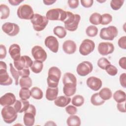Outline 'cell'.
<instances>
[{
  "label": "cell",
  "instance_id": "ba28073f",
  "mask_svg": "<svg viewBox=\"0 0 126 126\" xmlns=\"http://www.w3.org/2000/svg\"><path fill=\"white\" fill-rule=\"evenodd\" d=\"M23 121L24 125L26 126H32L35 122L36 115V108L32 104H30L28 109L24 112Z\"/></svg>",
  "mask_w": 126,
  "mask_h": 126
},
{
  "label": "cell",
  "instance_id": "f35d334b",
  "mask_svg": "<svg viewBox=\"0 0 126 126\" xmlns=\"http://www.w3.org/2000/svg\"><path fill=\"white\" fill-rule=\"evenodd\" d=\"M124 2V0H112L110 2V6L113 10H118L121 8Z\"/></svg>",
  "mask_w": 126,
  "mask_h": 126
},
{
  "label": "cell",
  "instance_id": "ffe728a7",
  "mask_svg": "<svg viewBox=\"0 0 126 126\" xmlns=\"http://www.w3.org/2000/svg\"><path fill=\"white\" fill-rule=\"evenodd\" d=\"M8 53L11 58L14 60L16 61L21 57V48L17 44H13L9 47Z\"/></svg>",
  "mask_w": 126,
  "mask_h": 126
},
{
  "label": "cell",
  "instance_id": "5b68a950",
  "mask_svg": "<svg viewBox=\"0 0 126 126\" xmlns=\"http://www.w3.org/2000/svg\"><path fill=\"white\" fill-rule=\"evenodd\" d=\"M1 116L4 122L7 124H11L17 118V112L14 108L11 106H4L1 111Z\"/></svg>",
  "mask_w": 126,
  "mask_h": 126
},
{
  "label": "cell",
  "instance_id": "bcb514c9",
  "mask_svg": "<svg viewBox=\"0 0 126 126\" xmlns=\"http://www.w3.org/2000/svg\"><path fill=\"white\" fill-rule=\"evenodd\" d=\"M81 5L85 7L89 8L93 5L94 0H81L80 1Z\"/></svg>",
  "mask_w": 126,
  "mask_h": 126
},
{
  "label": "cell",
  "instance_id": "d4e9b609",
  "mask_svg": "<svg viewBox=\"0 0 126 126\" xmlns=\"http://www.w3.org/2000/svg\"><path fill=\"white\" fill-rule=\"evenodd\" d=\"M66 123L68 126H79L81 125V120L78 116L71 115L68 117Z\"/></svg>",
  "mask_w": 126,
  "mask_h": 126
},
{
  "label": "cell",
  "instance_id": "44dd1931",
  "mask_svg": "<svg viewBox=\"0 0 126 126\" xmlns=\"http://www.w3.org/2000/svg\"><path fill=\"white\" fill-rule=\"evenodd\" d=\"M77 83L67 82L63 84V92L67 96H71L74 94L76 91Z\"/></svg>",
  "mask_w": 126,
  "mask_h": 126
},
{
  "label": "cell",
  "instance_id": "f546056e",
  "mask_svg": "<svg viewBox=\"0 0 126 126\" xmlns=\"http://www.w3.org/2000/svg\"><path fill=\"white\" fill-rule=\"evenodd\" d=\"M19 84L21 88H30L32 86V79L29 76L21 77L19 80Z\"/></svg>",
  "mask_w": 126,
  "mask_h": 126
},
{
  "label": "cell",
  "instance_id": "277c9868",
  "mask_svg": "<svg viewBox=\"0 0 126 126\" xmlns=\"http://www.w3.org/2000/svg\"><path fill=\"white\" fill-rule=\"evenodd\" d=\"M66 16V11L61 8L51 9L46 14V17L48 20L61 21L63 22L65 20Z\"/></svg>",
  "mask_w": 126,
  "mask_h": 126
},
{
  "label": "cell",
  "instance_id": "30bf717a",
  "mask_svg": "<svg viewBox=\"0 0 126 126\" xmlns=\"http://www.w3.org/2000/svg\"><path fill=\"white\" fill-rule=\"evenodd\" d=\"M33 63V61L28 56H22L16 61H14V67L17 70L31 67Z\"/></svg>",
  "mask_w": 126,
  "mask_h": 126
},
{
  "label": "cell",
  "instance_id": "3957f363",
  "mask_svg": "<svg viewBox=\"0 0 126 126\" xmlns=\"http://www.w3.org/2000/svg\"><path fill=\"white\" fill-rule=\"evenodd\" d=\"M31 22L32 24L33 29L37 32H40L46 28L49 20L45 16L36 13L34 14Z\"/></svg>",
  "mask_w": 126,
  "mask_h": 126
},
{
  "label": "cell",
  "instance_id": "7bdbcfd3",
  "mask_svg": "<svg viewBox=\"0 0 126 126\" xmlns=\"http://www.w3.org/2000/svg\"><path fill=\"white\" fill-rule=\"evenodd\" d=\"M65 111L69 115H74L77 112V109L75 106L73 105H68L65 107Z\"/></svg>",
  "mask_w": 126,
  "mask_h": 126
},
{
  "label": "cell",
  "instance_id": "f5cc1de1",
  "mask_svg": "<svg viewBox=\"0 0 126 126\" xmlns=\"http://www.w3.org/2000/svg\"><path fill=\"white\" fill-rule=\"evenodd\" d=\"M23 1V0H8V2H9V3L13 6H17Z\"/></svg>",
  "mask_w": 126,
  "mask_h": 126
},
{
  "label": "cell",
  "instance_id": "52a82bcc",
  "mask_svg": "<svg viewBox=\"0 0 126 126\" xmlns=\"http://www.w3.org/2000/svg\"><path fill=\"white\" fill-rule=\"evenodd\" d=\"M118 33V29L113 26H110L106 28H103L101 29L99 36L103 40H113Z\"/></svg>",
  "mask_w": 126,
  "mask_h": 126
},
{
  "label": "cell",
  "instance_id": "816d5d0a",
  "mask_svg": "<svg viewBox=\"0 0 126 126\" xmlns=\"http://www.w3.org/2000/svg\"><path fill=\"white\" fill-rule=\"evenodd\" d=\"M126 58L125 57L121 58L119 61V65L124 69H126Z\"/></svg>",
  "mask_w": 126,
  "mask_h": 126
},
{
  "label": "cell",
  "instance_id": "6da1fadb",
  "mask_svg": "<svg viewBox=\"0 0 126 126\" xmlns=\"http://www.w3.org/2000/svg\"><path fill=\"white\" fill-rule=\"evenodd\" d=\"M66 12L67 16L65 20L63 21L64 28L69 31H75L78 28L81 17L79 14H74L70 11H66Z\"/></svg>",
  "mask_w": 126,
  "mask_h": 126
},
{
  "label": "cell",
  "instance_id": "c3c4849f",
  "mask_svg": "<svg viewBox=\"0 0 126 126\" xmlns=\"http://www.w3.org/2000/svg\"><path fill=\"white\" fill-rule=\"evenodd\" d=\"M6 56V49L4 45L2 44L0 45V59H3L5 58Z\"/></svg>",
  "mask_w": 126,
  "mask_h": 126
},
{
  "label": "cell",
  "instance_id": "f907efd6",
  "mask_svg": "<svg viewBox=\"0 0 126 126\" xmlns=\"http://www.w3.org/2000/svg\"><path fill=\"white\" fill-rule=\"evenodd\" d=\"M117 108L120 112L125 113L126 112L125 108V101L123 102L118 103L117 104Z\"/></svg>",
  "mask_w": 126,
  "mask_h": 126
},
{
  "label": "cell",
  "instance_id": "8fae6325",
  "mask_svg": "<svg viewBox=\"0 0 126 126\" xmlns=\"http://www.w3.org/2000/svg\"><path fill=\"white\" fill-rule=\"evenodd\" d=\"M94 42L89 39H84L80 45L79 51L83 56H87L92 53L94 49Z\"/></svg>",
  "mask_w": 126,
  "mask_h": 126
},
{
  "label": "cell",
  "instance_id": "7dc6e473",
  "mask_svg": "<svg viewBox=\"0 0 126 126\" xmlns=\"http://www.w3.org/2000/svg\"><path fill=\"white\" fill-rule=\"evenodd\" d=\"M120 83L121 85L124 88H126V73H123L120 76Z\"/></svg>",
  "mask_w": 126,
  "mask_h": 126
},
{
  "label": "cell",
  "instance_id": "8d00e7d4",
  "mask_svg": "<svg viewBox=\"0 0 126 126\" xmlns=\"http://www.w3.org/2000/svg\"><path fill=\"white\" fill-rule=\"evenodd\" d=\"M98 33V29L97 27L94 25L88 26L86 30V34L90 37H94Z\"/></svg>",
  "mask_w": 126,
  "mask_h": 126
},
{
  "label": "cell",
  "instance_id": "d6a6232c",
  "mask_svg": "<svg viewBox=\"0 0 126 126\" xmlns=\"http://www.w3.org/2000/svg\"><path fill=\"white\" fill-rule=\"evenodd\" d=\"M0 19H6L10 14V9L9 7L4 4H1L0 5Z\"/></svg>",
  "mask_w": 126,
  "mask_h": 126
},
{
  "label": "cell",
  "instance_id": "ac0fdd59",
  "mask_svg": "<svg viewBox=\"0 0 126 126\" xmlns=\"http://www.w3.org/2000/svg\"><path fill=\"white\" fill-rule=\"evenodd\" d=\"M16 97L11 93H7L2 95L0 98V103L2 106H11L16 102Z\"/></svg>",
  "mask_w": 126,
  "mask_h": 126
},
{
  "label": "cell",
  "instance_id": "5bb4252c",
  "mask_svg": "<svg viewBox=\"0 0 126 126\" xmlns=\"http://www.w3.org/2000/svg\"><path fill=\"white\" fill-rule=\"evenodd\" d=\"M32 54L35 60H37L41 62L45 61L47 57V53L44 49L38 45H36L32 47Z\"/></svg>",
  "mask_w": 126,
  "mask_h": 126
},
{
  "label": "cell",
  "instance_id": "7c38bea8",
  "mask_svg": "<svg viewBox=\"0 0 126 126\" xmlns=\"http://www.w3.org/2000/svg\"><path fill=\"white\" fill-rule=\"evenodd\" d=\"M93 69L92 63L89 61H83L77 66V74L81 76H85L90 73Z\"/></svg>",
  "mask_w": 126,
  "mask_h": 126
},
{
  "label": "cell",
  "instance_id": "1f68e13d",
  "mask_svg": "<svg viewBox=\"0 0 126 126\" xmlns=\"http://www.w3.org/2000/svg\"><path fill=\"white\" fill-rule=\"evenodd\" d=\"M91 102L92 104L94 106L101 105L105 102V100H103L99 95L98 93L93 94L91 97Z\"/></svg>",
  "mask_w": 126,
  "mask_h": 126
},
{
  "label": "cell",
  "instance_id": "74e56055",
  "mask_svg": "<svg viewBox=\"0 0 126 126\" xmlns=\"http://www.w3.org/2000/svg\"><path fill=\"white\" fill-rule=\"evenodd\" d=\"M9 66H10V73H11L13 78L15 80V84L16 85H18L19 84V79L20 75L19 74V72H18V70L13 67V66L11 63H10L9 64Z\"/></svg>",
  "mask_w": 126,
  "mask_h": 126
},
{
  "label": "cell",
  "instance_id": "603a6c76",
  "mask_svg": "<svg viewBox=\"0 0 126 126\" xmlns=\"http://www.w3.org/2000/svg\"><path fill=\"white\" fill-rule=\"evenodd\" d=\"M59 89L58 87L56 88H51L48 87L46 91V98L49 101L55 100L57 97Z\"/></svg>",
  "mask_w": 126,
  "mask_h": 126
},
{
  "label": "cell",
  "instance_id": "e575fe53",
  "mask_svg": "<svg viewBox=\"0 0 126 126\" xmlns=\"http://www.w3.org/2000/svg\"><path fill=\"white\" fill-rule=\"evenodd\" d=\"M19 95L21 99L26 100L30 98L31 95V90L29 88H21L19 91Z\"/></svg>",
  "mask_w": 126,
  "mask_h": 126
},
{
  "label": "cell",
  "instance_id": "60d3db41",
  "mask_svg": "<svg viewBox=\"0 0 126 126\" xmlns=\"http://www.w3.org/2000/svg\"><path fill=\"white\" fill-rule=\"evenodd\" d=\"M112 21V16L108 13H104L101 15V24L106 25L111 23Z\"/></svg>",
  "mask_w": 126,
  "mask_h": 126
},
{
  "label": "cell",
  "instance_id": "7a4b0ae2",
  "mask_svg": "<svg viewBox=\"0 0 126 126\" xmlns=\"http://www.w3.org/2000/svg\"><path fill=\"white\" fill-rule=\"evenodd\" d=\"M61 74V70L57 66H52L49 69L47 79L49 87L56 88L58 87Z\"/></svg>",
  "mask_w": 126,
  "mask_h": 126
},
{
  "label": "cell",
  "instance_id": "4316f807",
  "mask_svg": "<svg viewBox=\"0 0 126 126\" xmlns=\"http://www.w3.org/2000/svg\"><path fill=\"white\" fill-rule=\"evenodd\" d=\"M100 97L104 100L110 99L112 95V93L111 90L108 88H102L98 93Z\"/></svg>",
  "mask_w": 126,
  "mask_h": 126
},
{
  "label": "cell",
  "instance_id": "d6986e66",
  "mask_svg": "<svg viewBox=\"0 0 126 126\" xmlns=\"http://www.w3.org/2000/svg\"><path fill=\"white\" fill-rule=\"evenodd\" d=\"M77 46L74 41L71 40L65 41L63 44V49L64 53L67 54H72L76 50Z\"/></svg>",
  "mask_w": 126,
  "mask_h": 126
},
{
  "label": "cell",
  "instance_id": "cb8c5ba5",
  "mask_svg": "<svg viewBox=\"0 0 126 126\" xmlns=\"http://www.w3.org/2000/svg\"><path fill=\"white\" fill-rule=\"evenodd\" d=\"M71 98L69 96L61 95L57 97L54 101L55 104L60 107H64L67 106L70 102Z\"/></svg>",
  "mask_w": 126,
  "mask_h": 126
},
{
  "label": "cell",
  "instance_id": "7402d4cb",
  "mask_svg": "<svg viewBox=\"0 0 126 126\" xmlns=\"http://www.w3.org/2000/svg\"><path fill=\"white\" fill-rule=\"evenodd\" d=\"M30 105L29 101L24 100H16L14 104V108L17 113H21L26 111Z\"/></svg>",
  "mask_w": 126,
  "mask_h": 126
},
{
  "label": "cell",
  "instance_id": "db71d44e",
  "mask_svg": "<svg viewBox=\"0 0 126 126\" xmlns=\"http://www.w3.org/2000/svg\"><path fill=\"white\" fill-rule=\"evenodd\" d=\"M56 1V0H43V2L44 4L47 5H50L53 4Z\"/></svg>",
  "mask_w": 126,
  "mask_h": 126
},
{
  "label": "cell",
  "instance_id": "83f0119b",
  "mask_svg": "<svg viewBox=\"0 0 126 126\" xmlns=\"http://www.w3.org/2000/svg\"><path fill=\"white\" fill-rule=\"evenodd\" d=\"M54 34L57 36L59 38H63L66 35V31L65 28L62 26H58L53 29Z\"/></svg>",
  "mask_w": 126,
  "mask_h": 126
},
{
  "label": "cell",
  "instance_id": "8992f818",
  "mask_svg": "<svg viewBox=\"0 0 126 126\" xmlns=\"http://www.w3.org/2000/svg\"><path fill=\"white\" fill-rule=\"evenodd\" d=\"M34 14L32 7L28 4L20 5L17 10V15L21 19L31 20L33 17Z\"/></svg>",
  "mask_w": 126,
  "mask_h": 126
},
{
  "label": "cell",
  "instance_id": "9c48e42d",
  "mask_svg": "<svg viewBox=\"0 0 126 126\" xmlns=\"http://www.w3.org/2000/svg\"><path fill=\"white\" fill-rule=\"evenodd\" d=\"M13 82L12 79L7 72V65L5 62H0V84L2 86H8Z\"/></svg>",
  "mask_w": 126,
  "mask_h": 126
},
{
  "label": "cell",
  "instance_id": "2e32d148",
  "mask_svg": "<svg viewBox=\"0 0 126 126\" xmlns=\"http://www.w3.org/2000/svg\"><path fill=\"white\" fill-rule=\"evenodd\" d=\"M45 46L52 52L56 53L59 50V42L56 37L54 36H47L44 41Z\"/></svg>",
  "mask_w": 126,
  "mask_h": 126
},
{
  "label": "cell",
  "instance_id": "f1b7e54d",
  "mask_svg": "<svg viewBox=\"0 0 126 126\" xmlns=\"http://www.w3.org/2000/svg\"><path fill=\"white\" fill-rule=\"evenodd\" d=\"M43 67V64L42 62L37 60H35L33 61V63L30 68L33 73H39L42 71Z\"/></svg>",
  "mask_w": 126,
  "mask_h": 126
},
{
  "label": "cell",
  "instance_id": "484cf974",
  "mask_svg": "<svg viewBox=\"0 0 126 126\" xmlns=\"http://www.w3.org/2000/svg\"><path fill=\"white\" fill-rule=\"evenodd\" d=\"M113 98L117 103L125 102L126 100V93L122 90H117L113 94Z\"/></svg>",
  "mask_w": 126,
  "mask_h": 126
},
{
  "label": "cell",
  "instance_id": "4dcf8cb0",
  "mask_svg": "<svg viewBox=\"0 0 126 126\" xmlns=\"http://www.w3.org/2000/svg\"><path fill=\"white\" fill-rule=\"evenodd\" d=\"M31 95L35 99H41L43 97V92L42 90L37 87H34L31 90Z\"/></svg>",
  "mask_w": 126,
  "mask_h": 126
},
{
  "label": "cell",
  "instance_id": "9a60e30c",
  "mask_svg": "<svg viewBox=\"0 0 126 126\" xmlns=\"http://www.w3.org/2000/svg\"><path fill=\"white\" fill-rule=\"evenodd\" d=\"M114 45L110 42H100L98 46L97 50L99 53L102 56H106L112 54L114 51Z\"/></svg>",
  "mask_w": 126,
  "mask_h": 126
},
{
  "label": "cell",
  "instance_id": "4fadbf2b",
  "mask_svg": "<svg viewBox=\"0 0 126 126\" xmlns=\"http://www.w3.org/2000/svg\"><path fill=\"white\" fill-rule=\"evenodd\" d=\"M2 30L10 36H14L17 35L19 32L20 28L18 25L14 23L6 22L2 25Z\"/></svg>",
  "mask_w": 126,
  "mask_h": 126
},
{
  "label": "cell",
  "instance_id": "681fc988",
  "mask_svg": "<svg viewBox=\"0 0 126 126\" xmlns=\"http://www.w3.org/2000/svg\"><path fill=\"white\" fill-rule=\"evenodd\" d=\"M20 76L26 77L29 76L30 74V71L29 68H24L20 70H18Z\"/></svg>",
  "mask_w": 126,
  "mask_h": 126
},
{
  "label": "cell",
  "instance_id": "e0dca14e",
  "mask_svg": "<svg viewBox=\"0 0 126 126\" xmlns=\"http://www.w3.org/2000/svg\"><path fill=\"white\" fill-rule=\"evenodd\" d=\"M86 83L89 88L94 91H98L102 85V82L100 79L94 76L89 77L87 80Z\"/></svg>",
  "mask_w": 126,
  "mask_h": 126
},
{
  "label": "cell",
  "instance_id": "836d02e7",
  "mask_svg": "<svg viewBox=\"0 0 126 126\" xmlns=\"http://www.w3.org/2000/svg\"><path fill=\"white\" fill-rule=\"evenodd\" d=\"M101 21V15L97 12L93 13L89 18L90 22L94 25H98L100 24Z\"/></svg>",
  "mask_w": 126,
  "mask_h": 126
},
{
  "label": "cell",
  "instance_id": "ab89813d",
  "mask_svg": "<svg viewBox=\"0 0 126 126\" xmlns=\"http://www.w3.org/2000/svg\"><path fill=\"white\" fill-rule=\"evenodd\" d=\"M111 64L110 62L105 58H100L97 62V64L101 69L105 70L106 66Z\"/></svg>",
  "mask_w": 126,
  "mask_h": 126
},
{
  "label": "cell",
  "instance_id": "b9f144b4",
  "mask_svg": "<svg viewBox=\"0 0 126 126\" xmlns=\"http://www.w3.org/2000/svg\"><path fill=\"white\" fill-rule=\"evenodd\" d=\"M105 70L110 76H115L118 73V69L117 67L111 64L108 65Z\"/></svg>",
  "mask_w": 126,
  "mask_h": 126
},
{
  "label": "cell",
  "instance_id": "d590c367",
  "mask_svg": "<svg viewBox=\"0 0 126 126\" xmlns=\"http://www.w3.org/2000/svg\"><path fill=\"white\" fill-rule=\"evenodd\" d=\"M71 103L75 106L80 107L84 103V97L81 95H76L72 97Z\"/></svg>",
  "mask_w": 126,
  "mask_h": 126
},
{
  "label": "cell",
  "instance_id": "ee69618b",
  "mask_svg": "<svg viewBox=\"0 0 126 126\" xmlns=\"http://www.w3.org/2000/svg\"><path fill=\"white\" fill-rule=\"evenodd\" d=\"M118 44L119 46L123 49H126V36H123L119 38L118 41Z\"/></svg>",
  "mask_w": 126,
  "mask_h": 126
},
{
  "label": "cell",
  "instance_id": "f6af8a7d",
  "mask_svg": "<svg viewBox=\"0 0 126 126\" xmlns=\"http://www.w3.org/2000/svg\"><path fill=\"white\" fill-rule=\"evenodd\" d=\"M67 3L70 8L72 9L76 8L79 5V0H68Z\"/></svg>",
  "mask_w": 126,
  "mask_h": 126
}]
</instances>
